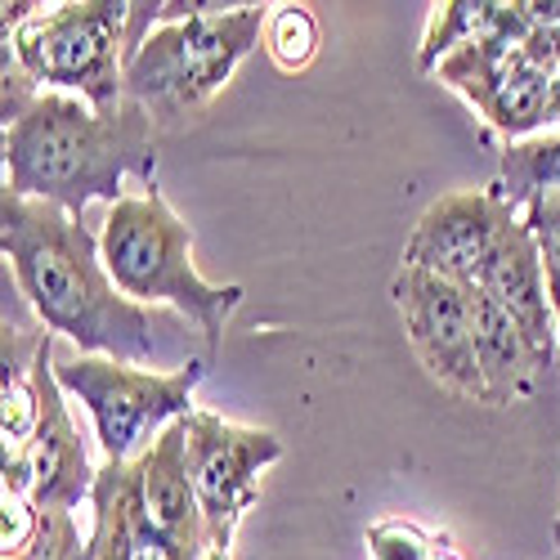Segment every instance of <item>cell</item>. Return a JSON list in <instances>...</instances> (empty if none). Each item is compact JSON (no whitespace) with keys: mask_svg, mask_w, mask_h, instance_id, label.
<instances>
[{"mask_svg":"<svg viewBox=\"0 0 560 560\" xmlns=\"http://www.w3.org/2000/svg\"><path fill=\"white\" fill-rule=\"evenodd\" d=\"M542 126H560V77L547 85V117H542Z\"/></svg>","mask_w":560,"mask_h":560,"instance_id":"24","label":"cell"},{"mask_svg":"<svg viewBox=\"0 0 560 560\" xmlns=\"http://www.w3.org/2000/svg\"><path fill=\"white\" fill-rule=\"evenodd\" d=\"M0 252L36 318L81 354L179 372L211 359L207 337L175 310L135 305L104 269L100 238L55 202L0 194Z\"/></svg>","mask_w":560,"mask_h":560,"instance_id":"1","label":"cell"},{"mask_svg":"<svg viewBox=\"0 0 560 560\" xmlns=\"http://www.w3.org/2000/svg\"><path fill=\"white\" fill-rule=\"evenodd\" d=\"M538 243V256H542V269H547V288H551V310H556V328H560V189L556 194H542L525 207L521 215Z\"/></svg>","mask_w":560,"mask_h":560,"instance_id":"20","label":"cell"},{"mask_svg":"<svg viewBox=\"0 0 560 560\" xmlns=\"http://www.w3.org/2000/svg\"><path fill=\"white\" fill-rule=\"evenodd\" d=\"M5 45L36 90L77 95L95 108H117L126 100V5L85 0L36 10L5 36Z\"/></svg>","mask_w":560,"mask_h":560,"instance_id":"5","label":"cell"},{"mask_svg":"<svg viewBox=\"0 0 560 560\" xmlns=\"http://www.w3.org/2000/svg\"><path fill=\"white\" fill-rule=\"evenodd\" d=\"M265 50H269V59L283 72L310 68V59L318 50V23H314V14L301 10V5H278L269 14V27H265Z\"/></svg>","mask_w":560,"mask_h":560,"instance_id":"18","label":"cell"},{"mask_svg":"<svg viewBox=\"0 0 560 560\" xmlns=\"http://www.w3.org/2000/svg\"><path fill=\"white\" fill-rule=\"evenodd\" d=\"M40 529V506L23 493H5L0 498V551H5V560H19L32 538Z\"/></svg>","mask_w":560,"mask_h":560,"instance_id":"21","label":"cell"},{"mask_svg":"<svg viewBox=\"0 0 560 560\" xmlns=\"http://www.w3.org/2000/svg\"><path fill=\"white\" fill-rule=\"evenodd\" d=\"M139 489H144L149 521L166 538H175L194 556L211 551L207 516H202V502H198L194 480H189V431H184V422L166 427L153 440V448L139 457Z\"/></svg>","mask_w":560,"mask_h":560,"instance_id":"13","label":"cell"},{"mask_svg":"<svg viewBox=\"0 0 560 560\" xmlns=\"http://www.w3.org/2000/svg\"><path fill=\"white\" fill-rule=\"evenodd\" d=\"M19 560H95V542L81 538L72 511L45 506L40 511V529H36L32 547Z\"/></svg>","mask_w":560,"mask_h":560,"instance_id":"19","label":"cell"},{"mask_svg":"<svg viewBox=\"0 0 560 560\" xmlns=\"http://www.w3.org/2000/svg\"><path fill=\"white\" fill-rule=\"evenodd\" d=\"M153 126L158 117L135 100L95 108L77 95L45 90L14 126H5V189L32 202H55L77 220L90 202L117 207L130 175L153 184Z\"/></svg>","mask_w":560,"mask_h":560,"instance_id":"2","label":"cell"},{"mask_svg":"<svg viewBox=\"0 0 560 560\" xmlns=\"http://www.w3.org/2000/svg\"><path fill=\"white\" fill-rule=\"evenodd\" d=\"M493 14H498L493 0H448V5H435L427 40H422V50H417V68L435 72L448 55L485 40L489 27H493Z\"/></svg>","mask_w":560,"mask_h":560,"instance_id":"17","label":"cell"},{"mask_svg":"<svg viewBox=\"0 0 560 560\" xmlns=\"http://www.w3.org/2000/svg\"><path fill=\"white\" fill-rule=\"evenodd\" d=\"M521 59L534 72H542L547 81H556L560 77V23L556 27H534L525 36V45H521Z\"/></svg>","mask_w":560,"mask_h":560,"instance_id":"23","label":"cell"},{"mask_svg":"<svg viewBox=\"0 0 560 560\" xmlns=\"http://www.w3.org/2000/svg\"><path fill=\"white\" fill-rule=\"evenodd\" d=\"M556 189H560V135H529L502 149L493 194L516 215H525L534 198Z\"/></svg>","mask_w":560,"mask_h":560,"instance_id":"16","label":"cell"},{"mask_svg":"<svg viewBox=\"0 0 560 560\" xmlns=\"http://www.w3.org/2000/svg\"><path fill=\"white\" fill-rule=\"evenodd\" d=\"M466 305H471V337H476V363L485 377L489 408H506L538 395L542 382V354L529 346V337L511 323V314L480 288L466 283Z\"/></svg>","mask_w":560,"mask_h":560,"instance_id":"14","label":"cell"},{"mask_svg":"<svg viewBox=\"0 0 560 560\" xmlns=\"http://www.w3.org/2000/svg\"><path fill=\"white\" fill-rule=\"evenodd\" d=\"M100 256L121 296H130L135 305L184 314L211 350L233 310L243 305L238 283H207L198 273L194 229L171 211L158 184H139V194H126L117 207H108Z\"/></svg>","mask_w":560,"mask_h":560,"instance_id":"3","label":"cell"},{"mask_svg":"<svg viewBox=\"0 0 560 560\" xmlns=\"http://www.w3.org/2000/svg\"><path fill=\"white\" fill-rule=\"evenodd\" d=\"M265 27V5H215L211 14L158 27L126 63V100L144 104L153 117L202 108L260 45Z\"/></svg>","mask_w":560,"mask_h":560,"instance_id":"4","label":"cell"},{"mask_svg":"<svg viewBox=\"0 0 560 560\" xmlns=\"http://www.w3.org/2000/svg\"><path fill=\"white\" fill-rule=\"evenodd\" d=\"M202 560H229V551H220V547H211V551H207Z\"/></svg>","mask_w":560,"mask_h":560,"instance_id":"25","label":"cell"},{"mask_svg":"<svg viewBox=\"0 0 560 560\" xmlns=\"http://www.w3.org/2000/svg\"><path fill=\"white\" fill-rule=\"evenodd\" d=\"M368 547H372V560H431L427 542L404 525H377L368 534Z\"/></svg>","mask_w":560,"mask_h":560,"instance_id":"22","label":"cell"},{"mask_svg":"<svg viewBox=\"0 0 560 560\" xmlns=\"http://www.w3.org/2000/svg\"><path fill=\"white\" fill-rule=\"evenodd\" d=\"M476 283L511 314V323L529 337V346L542 354V363L551 368L560 354V328H556V310H551V288H547V269L538 256V243L529 224L516 215L489 252V260L480 265Z\"/></svg>","mask_w":560,"mask_h":560,"instance_id":"11","label":"cell"},{"mask_svg":"<svg viewBox=\"0 0 560 560\" xmlns=\"http://www.w3.org/2000/svg\"><path fill=\"white\" fill-rule=\"evenodd\" d=\"M390 296L404 318V337L417 354V363L427 368V377L444 386L457 399L489 404L485 377L476 363V337H471V305H466V288L448 283V278L431 269L399 265Z\"/></svg>","mask_w":560,"mask_h":560,"instance_id":"8","label":"cell"},{"mask_svg":"<svg viewBox=\"0 0 560 560\" xmlns=\"http://www.w3.org/2000/svg\"><path fill=\"white\" fill-rule=\"evenodd\" d=\"M547 77L542 72H534L525 59H521V50H516V59H511L498 77H493V85L485 90V95L471 104L485 121H489V130H498V135H506L511 144L516 139H529L538 126H542V117H547Z\"/></svg>","mask_w":560,"mask_h":560,"instance_id":"15","label":"cell"},{"mask_svg":"<svg viewBox=\"0 0 560 560\" xmlns=\"http://www.w3.org/2000/svg\"><path fill=\"white\" fill-rule=\"evenodd\" d=\"M55 337L50 346L40 350L32 377H36V390H40V427L32 435V444L23 453H5V493H23L32 498L40 511L55 506V511H72L81 502H90L95 493V480L100 471L90 466L85 448H81V435L72 427V417L59 399V377H55Z\"/></svg>","mask_w":560,"mask_h":560,"instance_id":"9","label":"cell"},{"mask_svg":"<svg viewBox=\"0 0 560 560\" xmlns=\"http://www.w3.org/2000/svg\"><path fill=\"white\" fill-rule=\"evenodd\" d=\"M90 506H95V534H90L95 560H202L149 521L139 462H104Z\"/></svg>","mask_w":560,"mask_h":560,"instance_id":"12","label":"cell"},{"mask_svg":"<svg viewBox=\"0 0 560 560\" xmlns=\"http://www.w3.org/2000/svg\"><path fill=\"white\" fill-rule=\"evenodd\" d=\"M184 431H189V480L202 502L211 547L229 551L243 516L260 498L265 466L283 457V440L260 427L224 422L207 408H194L184 417Z\"/></svg>","mask_w":560,"mask_h":560,"instance_id":"7","label":"cell"},{"mask_svg":"<svg viewBox=\"0 0 560 560\" xmlns=\"http://www.w3.org/2000/svg\"><path fill=\"white\" fill-rule=\"evenodd\" d=\"M516 220L493 189H466L431 202L422 220L412 224V238L404 247V265L412 269H431L448 283H476L480 265L489 260L498 233Z\"/></svg>","mask_w":560,"mask_h":560,"instance_id":"10","label":"cell"},{"mask_svg":"<svg viewBox=\"0 0 560 560\" xmlns=\"http://www.w3.org/2000/svg\"><path fill=\"white\" fill-rule=\"evenodd\" d=\"M556 560H560V551H556Z\"/></svg>","mask_w":560,"mask_h":560,"instance_id":"27","label":"cell"},{"mask_svg":"<svg viewBox=\"0 0 560 560\" xmlns=\"http://www.w3.org/2000/svg\"><path fill=\"white\" fill-rule=\"evenodd\" d=\"M556 547H560V516H556Z\"/></svg>","mask_w":560,"mask_h":560,"instance_id":"26","label":"cell"},{"mask_svg":"<svg viewBox=\"0 0 560 560\" xmlns=\"http://www.w3.org/2000/svg\"><path fill=\"white\" fill-rule=\"evenodd\" d=\"M207 359L179 368V372H158V368H135L117 359H95L77 354L55 363L59 386L85 404L90 422H95L104 462H139L153 440L184 422L194 412V386L202 382Z\"/></svg>","mask_w":560,"mask_h":560,"instance_id":"6","label":"cell"}]
</instances>
